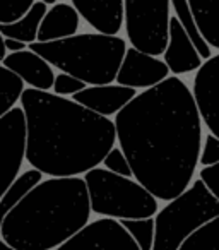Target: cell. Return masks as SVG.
Wrapping results in <instances>:
<instances>
[{
    "label": "cell",
    "instance_id": "obj_17",
    "mask_svg": "<svg viewBox=\"0 0 219 250\" xmlns=\"http://www.w3.org/2000/svg\"><path fill=\"white\" fill-rule=\"evenodd\" d=\"M199 33L212 52L219 48V0H187Z\"/></svg>",
    "mask_w": 219,
    "mask_h": 250
},
{
    "label": "cell",
    "instance_id": "obj_1",
    "mask_svg": "<svg viewBox=\"0 0 219 250\" xmlns=\"http://www.w3.org/2000/svg\"><path fill=\"white\" fill-rule=\"evenodd\" d=\"M113 125L132 178L156 201H171L192 184L202 122L190 87L180 77L168 76L137 93L115 115Z\"/></svg>",
    "mask_w": 219,
    "mask_h": 250
},
{
    "label": "cell",
    "instance_id": "obj_5",
    "mask_svg": "<svg viewBox=\"0 0 219 250\" xmlns=\"http://www.w3.org/2000/svg\"><path fill=\"white\" fill-rule=\"evenodd\" d=\"M219 218V201L209 194L200 180L188 185L178 197L158 209L154 219V242L151 250H178V247L200 226Z\"/></svg>",
    "mask_w": 219,
    "mask_h": 250
},
{
    "label": "cell",
    "instance_id": "obj_22",
    "mask_svg": "<svg viewBox=\"0 0 219 250\" xmlns=\"http://www.w3.org/2000/svg\"><path fill=\"white\" fill-rule=\"evenodd\" d=\"M22 91L24 83L4 65H0V118L16 106Z\"/></svg>",
    "mask_w": 219,
    "mask_h": 250
},
{
    "label": "cell",
    "instance_id": "obj_29",
    "mask_svg": "<svg viewBox=\"0 0 219 250\" xmlns=\"http://www.w3.org/2000/svg\"><path fill=\"white\" fill-rule=\"evenodd\" d=\"M4 48L5 52H22V50H28V45L22 42H18V40H11V38H4Z\"/></svg>",
    "mask_w": 219,
    "mask_h": 250
},
{
    "label": "cell",
    "instance_id": "obj_15",
    "mask_svg": "<svg viewBox=\"0 0 219 250\" xmlns=\"http://www.w3.org/2000/svg\"><path fill=\"white\" fill-rule=\"evenodd\" d=\"M2 65L12 74L19 77L24 84L38 91H50L53 86L55 72L52 65L36 55L31 50H22V52L7 53L2 60Z\"/></svg>",
    "mask_w": 219,
    "mask_h": 250
},
{
    "label": "cell",
    "instance_id": "obj_8",
    "mask_svg": "<svg viewBox=\"0 0 219 250\" xmlns=\"http://www.w3.org/2000/svg\"><path fill=\"white\" fill-rule=\"evenodd\" d=\"M26 154V120L21 106L0 118V197L19 177Z\"/></svg>",
    "mask_w": 219,
    "mask_h": 250
},
{
    "label": "cell",
    "instance_id": "obj_25",
    "mask_svg": "<svg viewBox=\"0 0 219 250\" xmlns=\"http://www.w3.org/2000/svg\"><path fill=\"white\" fill-rule=\"evenodd\" d=\"M84 87H86V84L82 83V81L76 79V77L69 76V74H57L55 79H53V94H57V96H62V98H67V96H74L76 93H79V91H82Z\"/></svg>",
    "mask_w": 219,
    "mask_h": 250
},
{
    "label": "cell",
    "instance_id": "obj_20",
    "mask_svg": "<svg viewBox=\"0 0 219 250\" xmlns=\"http://www.w3.org/2000/svg\"><path fill=\"white\" fill-rule=\"evenodd\" d=\"M170 5L175 11V19H177L178 24L181 26V29L187 33V36L190 38L192 45L195 46V50H197V53L202 59V62L207 60V59H211L214 52H212L211 46L204 42V38H202L200 33H199L194 18H192V12L187 5V0H170Z\"/></svg>",
    "mask_w": 219,
    "mask_h": 250
},
{
    "label": "cell",
    "instance_id": "obj_24",
    "mask_svg": "<svg viewBox=\"0 0 219 250\" xmlns=\"http://www.w3.org/2000/svg\"><path fill=\"white\" fill-rule=\"evenodd\" d=\"M36 0H0V24H11L21 19Z\"/></svg>",
    "mask_w": 219,
    "mask_h": 250
},
{
    "label": "cell",
    "instance_id": "obj_12",
    "mask_svg": "<svg viewBox=\"0 0 219 250\" xmlns=\"http://www.w3.org/2000/svg\"><path fill=\"white\" fill-rule=\"evenodd\" d=\"M79 18L96 33L119 36L123 24V0H70Z\"/></svg>",
    "mask_w": 219,
    "mask_h": 250
},
{
    "label": "cell",
    "instance_id": "obj_23",
    "mask_svg": "<svg viewBox=\"0 0 219 250\" xmlns=\"http://www.w3.org/2000/svg\"><path fill=\"white\" fill-rule=\"evenodd\" d=\"M123 226L127 233L132 236V240L137 243L139 250H151L154 242V219H122L119 221Z\"/></svg>",
    "mask_w": 219,
    "mask_h": 250
},
{
    "label": "cell",
    "instance_id": "obj_2",
    "mask_svg": "<svg viewBox=\"0 0 219 250\" xmlns=\"http://www.w3.org/2000/svg\"><path fill=\"white\" fill-rule=\"evenodd\" d=\"M26 120L24 160L50 178L87 173L115 147L113 120L69 98L28 87L21 93Z\"/></svg>",
    "mask_w": 219,
    "mask_h": 250
},
{
    "label": "cell",
    "instance_id": "obj_11",
    "mask_svg": "<svg viewBox=\"0 0 219 250\" xmlns=\"http://www.w3.org/2000/svg\"><path fill=\"white\" fill-rule=\"evenodd\" d=\"M170 74L168 67L163 60L158 57L146 55L137 52L132 46L125 50V55L117 72V84L130 89H149V87L159 84Z\"/></svg>",
    "mask_w": 219,
    "mask_h": 250
},
{
    "label": "cell",
    "instance_id": "obj_7",
    "mask_svg": "<svg viewBox=\"0 0 219 250\" xmlns=\"http://www.w3.org/2000/svg\"><path fill=\"white\" fill-rule=\"evenodd\" d=\"M170 0H123L125 35L137 52L163 55L168 43Z\"/></svg>",
    "mask_w": 219,
    "mask_h": 250
},
{
    "label": "cell",
    "instance_id": "obj_21",
    "mask_svg": "<svg viewBox=\"0 0 219 250\" xmlns=\"http://www.w3.org/2000/svg\"><path fill=\"white\" fill-rule=\"evenodd\" d=\"M178 250H219V218L211 219L195 229Z\"/></svg>",
    "mask_w": 219,
    "mask_h": 250
},
{
    "label": "cell",
    "instance_id": "obj_32",
    "mask_svg": "<svg viewBox=\"0 0 219 250\" xmlns=\"http://www.w3.org/2000/svg\"><path fill=\"white\" fill-rule=\"evenodd\" d=\"M43 4H46V5H53V4H57L59 0H41Z\"/></svg>",
    "mask_w": 219,
    "mask_h": 250
},
{
    "label": "cell",
    "instance_id": "obj_18",
    "mask_svg": "<svg viewBox=\"0 0 219 250\" xmlns=\"http://www.w3.org/2000/svg\"><path fill=\"white\" fill-rule=\"evenodd\" d=\"M46 11H48V5L43 4L41 0H36L31 5V9L21 19L11 22V24H0V35L4 38L18 40V42H22L26 45H31V43L36 42L38 28Z\"/></svg>",
    "mask_w": 219,
    "mask_h": 250
},
{
    "label": "cell",
    "instance_id": "obj_14",
    "mask_svg": "<svg viewBox=\"0 0 219 250\" xmlns=\"http://www.w3.org/2000/svg\"><path fill=\"white\" fill-rule=\"evenodd\" d=\"M164 65L168 67L175 77L183 76V74L195 72L202 65V59L199 57L195 46L192 45L187 33L181 29L175 16L170 18V26H168V43L163 52Z\"/></svg>",
    "mask_w": 219,
    "mask_h": 250
},
{
    "label": "cell",
    "instance_id": "obj_16",
    "mask_svg": "<svg viewBox=\"0 0 219 250\" xmlns=\"http://www.w3.org/2000/svg\"><path fill=\"white\" fill-rule=\"evenodd\" d=\"M79 28L80 18L76 12V9L65 2H57L43 16L41 24L38 28V35H36V42L48 43L70 38V36L77 35Z\"/></svg>",
    "mask_w": 219,
    "mask_h": 250
},
{
    "label": "cell",
    "instance_id": "obj_31",
    "mask_svg": "<svg viewBox=\"0 0 219 250\" xmlns=\"http://www.w3.org/2000/svg\"><path fill=\"white\" fill-rule=\"evenodd\" d=\"M0 250H12L11 247H7L4 242H2V238H0Z\"/></svg>",
    "mask_w": 219,
    "mask_h": 250
},
{
    "label": "cell",
    "instance_id": "obj_4",
    "mask_svg": "<svg viewBox=\"0 0 219 250\" xmlns=\"http://www.w3.org/2000/svg\"><path fill=\"white\" fill-rule=\"evenodd\" d=\"M29 50L52 67L89 86L112 84L125 55L127 43L120 36L79 33L48 43H31Z\"/></svg>",
    "mask_w": 219,
    "mask_h": 250
},
{
    "label": "cell",
    "instance_id": "obj_30",
    "mask_svg": "<svg viewBox=\"0 0 219 250\" xmlns=\"http://www.w3.org/2000/svg\"><path fill=\"white\" fill-rule=\"evenodd\" d=\"M5 55H7V52H5V48H4V36L0 35V62L5 59Z\"/></svg>",
    "mask_w": 219,
    "mask_h": 250
},
{
    "label": "cell",
    "instance_id": "obj_6",
    "mask_svg": "<svg viewBox=\"0 0 219 250\" xmlns=\"http://www.w3.org/2000/svg\"><path fill=\"white\" fill-rule=\"evenodd\" d=\"M89 209L112 219H144L158 212V201L134 178L120 177L104 168L84 173Z\"/></svg>",
    "mask_w": 219,
    "mask_h": 250
},
{
    "label": "cell",
    "instance_id": "obj_28",
    "mask_svg": "<svg viewBox=\"0 0 219 250\" xmlns=\"http://www.w3.org/2000/svg\"><path fill=\"white\" fill-rule=\"evenodd\" d=\"M199 180L204 184V187L209 190V194L219 201V163L202 168L199 171Z\"/></svg>",
    "mask_w": 219,
    "mask_h": 250
},
{
    "label": "cell",
    "instance_id": "obj_13",
    "mask_svg": "<svg viewBox=\"0 0 219 250\" xmlns=\"http://www.w3.org/2000/svg\"><path fill=\"white\" fill-rule=\"evenodd\" d=\"M136 94L137 91L130 87H123L119 84H104V86H86L70 100L93 113L110 118L112 115L119 113Z\"/></svg>",
    "mask_w": 219,
    "mask_h": 250
},
{
    "label": "cell",
    "instance_id": "obj_19",
    "mask_svg": "<svg viewBox=\"0 0 219 250\" xmlns=\"http://www.w3.org/2000/svg\"><path fill=\"white\" fill-rule=\"evenodd\" d=\"M43 180V175L36 170H26L16 178L11 184V187L4 192V195L0 197V226L2 221L5 219V216L24 199V195L28 194L31 188H35L40 182Z\"/></svg>",
    "mask_w": 219,
    "mask_h": 250
},
{
    "label": "cell",
    "instance_id": "obj_27",
    "mask_svg": "<svg viewBox=\"0 0 219 250\" xmlns=\"http://www.w3.org/2000/svg\"><path fill=\"white\" fill-rule=\"evenodd\" d=\"M219 163V141L216 136L207 134L205 136V143L200 147V154H199V165L202 167H211V165Z\"/></svg>",
    "mask_w": 219,
    "mask_h": 250
},
{
    "label": "cell",
    "instance_id": "obj_9",
    "mask_svg": "<svg viewBox=\"0 0 219 250\" xmlns=\"http://www.w3.org/2000/svg\"><path fill=\"white\" fill-rule=\"evenodd\" d=\"M55 250H139L132 236L117 219L89 221Z\"/></svg>",
    "mask_w": 219,
    "mask_h": 250
},
{
    "label": "cell",
    "instance_id": "obj_10",
    "mask_svg": "<svg viewBox=\"0 0 219 250\" xmlns=\"http://www.w3.org/2000/svg\"><path fill=\"white\" fill-rule=\"evenodd\" d=\"M192 98L195 108L209 129V134L218 137L219 132V55L212 53L211 59L204 60L195 70Z\"/></svg>",
    "mask_w": 219,
    "mask_h": 250
},
{
    "label": "cell",
    "instance_id": "obj_3",
    "mask_svg": "<svg viewBox=\"0 0 219 250\" xmlns=\"http://www.w3.org/2000/svg\"><path fill=\"white\" fill-rule=\"evenodd\" d=\"M80 177L41 180L5 216L0 238L12 250H55L89 223Z\"/></svg>",
    "mask_w": 219,
    "mask_h": 250
},
{
    "label": "cell",
    "instance_id": "obj_26",
    "mask_svg": "<svg viewBox=\"0 0 219 250\" xmlns=\"http://www.w3.org/2000/svg\"><path fill=\"white\" fill-rule=\"evenodd\" d=\"M101 163L104 165V170L112 171V173H115V175H120V177L132 178L129 161L125 160V156H123V153L120 151V147L110 149V153L104 156V160L101 161Z\"/></svg>",
    "mask_w": 219,
    "mask_h": 250
}]
</instances>
